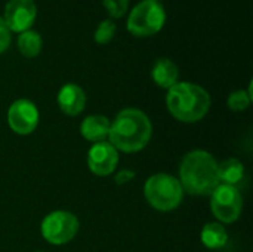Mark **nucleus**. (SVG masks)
<instances>
[{
    "mask_svg": "<svg viewBox=\"0 0 253 252\" xmlns=\"http://www.w3.org/2000/svg\"><path fill=\"white\" fill-rule=\"evenodd\" d=\"M153 137L150 117L139 108L127 107L117 113L110 126L108 143L123 153H138L144 150Z\"/></svg>",
    "mask_w": 253,
    "mask_h": 252,
    "instance_id": "nucleus-1",
    "label": "nucleus"
},
{
    "mask_svg": "<svg viewBox=\"0 0 253 252\" xmlns=\"http://www.w3.org/2000/svg\"><path fill=\"white\" fill-rule=\"evenodd\" d=\"M178 180L184 193L191 196H211L219 186L218 162L206 150H191L179 163Z\"/></svg>",
    "mask_w": 253,
    "mask_h": 252,
    "instance_id": "nucleus-2",
    "label": "nucleus"
},
{
    "mask_svg": "<svg viewBox=\"0 0 253 252\" xmlns=\"http://www.w3.org/2000/svg\"><path fill=\"white\" fill-rule=\"evenodd\" d=\"M211 104L209 92L191 82H178L166 94L168 111L182 123L200 122L209 113Z\"/></svg>",
    "mask_w": 253,
    "mask_h": 252,
    "instance_id": "nucleus-3",
    "label": "nucleus"
},
{
    "mask_svg": "<svg viewBox=\"0 0 253 252\" xmlns=\"http://www.w3.org/2000/svg\"><path fill=\"white\" fill-rule=\"evenodd\" d=\"M144 198L151 208L160 212L176 209L184 199L179 180L170 174H154L144 184Z\"/></svg>",
    "mask_w": 253,
    "mask_h": 252,
    "instance_id": "nucleus-4",
    "label": "nucleus"
},
{
    "mask_svg": "<svg viewBox=\"0 0 253 252\" xmlns=\"http://www.w3.org/2000/svg\"><path fill=\"white\" fill-rule=\"evenodd\" d=\"M166 22V12L162 3L142 0L129 13L127 31L136 37H150L157 34Z\"/></svg>",
    "mask_w": 253,
    "mask_h": 252,
    "instance_id": "nucleus-5",
    "label": "nucleus"
},
{
    "mask_svg": "<svg viewBox=\"0 0 253 252\" xmlns=\"http://www.w3.org/2000/svg\"><path fill=\"white\" fill-rule=\"evenodd\" d=\"M79 218L65 209H56L49 212L40 224V233L43 239L55 247L70 244L79 233Z\"/></svg>",
    "mask_w": 253,
    "mask_h": 252,
    "instance_id": "nucleus-6",
    "label": "nucleus"
},
{
    "mask_svg": "<svg viewBox=\"0 0 253 252\" xmlns=\"http://www.w3.org/2000/svg\"><path fill=\"white\" fill-rule=\"evenodd\" d=\"M211 209L221 224L236 223L243 211V196L234 186L219 184L211 195Z\"/></svg>",
    "mask_w": 253,
    "mask_h": 252,
    "instance_id": "nucleus-7",
    "label": "nucleus"
},
{
    "mask_svg": "<svg viewBox=\"0 0 253 252\" xmlns=\"http://www.w3.org/2000/svg\"><path fill=\"white\" fill-rule=\"evenodd\" d=\"M40 122V113L37 105L27 100L19 98L10 104L7 108V125L16 135H30L33 134Z\"/></svg>",
    "mask_w": 253,
    "mask_h": 252,
    "instance_id": "nucleus-8",
    "label": "nucleus"
},
{
    "mask_svg": "<svg viewBox=\"0 0 253 252\" xmlns=\"http://www.w3.org/2000/svg\"><path fill=\"white\" fill-rule=\"evenodd\" d=\"M37 16L34 0H9L4 6L3 21L9 31L22 33L31 30Z\"/></svg>",
    "mask_w": 253,
    "mask_h": 252,
    "instance_id": "nucleus-9",
    "label": "nucleus"
},
{
    "mask_svg": "<svg viewBox=\"0 0 253 252\" xmlns=\"http://www.w3.org/2000/svg\"><path fill=\"white\" fill-rule=\"evenodd\" d=\"M119 151L108 143H95L87 151V166L96 177L111 175L119 165Z\"/></svg>",
    "mask_w": 253,
    "mask_h": 252,
    "instance_id": "nucleus-10",
    "label": "nucleus"
},
{
    "mask_svg": "<svg viewBox=\"0 0 253 252\" xmlns=\"http://www.w3.org/2000/svg\"><path fill=\"white\" fill-rule=\"evenodd\" d=\"M86 101V92L83 91L82 86L76 83H65L64 86H61L56 97L59 110L70 117L79 116L84 110Z\"/></svg>",
    "mask_w": 253,
    "mask_h": 252,
    "instance_id": "nucleus-11",
    "label": "nucleus"
},
{
    "mask_svg": "<svg viewBox=\"0 0 253 252\" xmlns=\"http://www.w3.org/2000/svg\"><path fill=\"white\" fill-rule=\"evenodd\" d=\"M111 120L104 114H90L80 125L82 137L89 143H102L108 138Z\"/></svg>",
    "mask_w": 253,
    "mask_h": 252,
    "instance_id": "nucleus-12",
    "label": "nucleus"
},
{
    "mask_svg": "<svg viewBox=\"0 0 253 252\" xmlns=\"http://www.w3.org/2000/svg\"><path fill=\"white\" fill-rule=\"evenodd\" d=\"M153 82L163 89H170L179 80V68L169 58H159L151 68Z\"/></svg>",
    "mask_w": 253,
    "mask_h": 252,
    "instance_id": "nucleus-13",
    "label": "nucleus"
},
{
    "mask_svg": "<svg viewBox=\"0 0 253 252\" xmlns=\"http://www.w3.org/2000/svg\"><path fill=\"white\" fill-rule=\"evenodd\" d=\"M200 241L208 250H221L228 242V232L224 224L212 221L203 226L200 232Z\"/></svg>",
    "mask_w": 253,
    "mask_h": 252,
    "instance_id": "nucleus-14",
    "label": "nucleus"
},
{
    "mask_svg": "<svg viewBox=\"0 0 253 252\" xmlns=\"http://www.w3.org/2000/svg\"><path fill=\"white\" fill-rule=\"evenodd\" d=\"M218 177L219 184L237 187L245 178V165L236 157H230L218 163Z\"/></svg>",
    "mask_w": 253,
    "mask_h": 252,
    "instance_id": "nucleus-15",
    "label": "nucleus"
},
{
    "mask_svg": "<svg viewBox=\"0 0 253 252\" xmlns=\"http://www.w3.org/2000/svg\"><path fill=\"white\" fill-rule=\"evenodd\" d=\"M16 45H18V49L22 53V56H25V58H36L42 52L43 40H42V36L37 31L27 30V31L19 33Z\"/></svg>",
    "mask_w": 253,
    "mask_h": 252,
    "instance_id": "nucleus-16",
    "label": "nucleus"
},
{
    "mask_svg": "<svg viewBox=\"0 0 253 252\" xmlns=\"http://www.w3.org/2000/svg\"><path fill=\"white\" fill-rule=\"evenodd\" d=\"M252 83L249 85V89H237L234 92H231L227 98V105L231 111L240 113L245 111L251 107L252 104Z\"/></svg>",
    "mask_w": 253,
    "mask_h": 252,
    "instance_id": "nucleus-17",
    "label": "nucleus"
},
{
    "mask_svg": "<svg viewBox=\"0 0 253 252\" xmlns=\"http://www.w3.org/2000/svg\"><path fill=\"white\" fill-rule=\"evenodd\" d=\"M116 31H117L116 22L113 19H104L96 27V30L93 33V40L98 45H107L108 42H111L114 39Z\"/></svg>",
    "mask_w": 253,
    "mask_h": 252,
    "instance_id": "nucleus-18",
    "label": "nucleus"
},
{
    "mask_svg": "<svg viewBox=\"0 0 253 252\" xmlns=\"http://www.w3.org/2000/svg\"><path fill=\"white\" fill-rule=\"evenodd\" d=\"M129 1L130 0H102L105 10L108 12V15L111 18H122L129 7Z\"/></svg>",
    "mask_w": 253,
    "mask_h": 252,
    "instance_id": "nucleus-19",
    "label": "nucleus"
},
{
    "mask_svg": "<svg viewBox=\"0 0 253 252\" xmlns=\"http://www.w3.org/2000/svg\"><path fill=\"white\" fill-rule=\"evenodd\" d=\"M10 45V31L6 27L3 18L0 16V53H3Z\"/></svg>",
    "mask_w": 253,
    "mask_h": 252,
    "instance_id": "nucleus-20",
    "label": "nucleus"
},
{
    "mask_svg": "<svg viewBox=\"0 0 253 252\" xmlns=\"http://www.w3.org/2000/svg\"><path fill=\"white\" fill-rule=\"evenodd\" d=\"M135 177H136V172H135V171L125 168V169H120V171L116 174L114 183H116L117 186H123V184H127L129 181H132Z\"/></svg>",
    "mask_w": 253,
    "mask_h": 252,
    "instance_id": "nucleus-21",
    "label": "nucleus"
},
{
    "mask_svg": "<svg viewBox=\"0 0 253 252\" xmlns=\"http://www.w3.org/2000/svg\"><path fill=\"white\" fill-rule=\"evenodd\" d=\"M153 1H159V3H160V1H162V0H153Z\"/></svg>",
    "mask_w": 253,
    "mask_h": 252,
    "instance_id": "nucleus-22",
    "label": "nucleus"
},
{
    "mask_svg": "<svg viewBox=\"0 0 253 252\" xmlns=\"http://www.w3.org/2000/svg\"><path fill=\"white\" fill-rule=\"evenodd\" d=\"M37 252H42V251H37Z\"/></svg>",
    "mask_w": 253,
    "mask_h": 252,
    "instance_id": "nucleus-23",
    "label": "nucleus"
}]
</instances>
